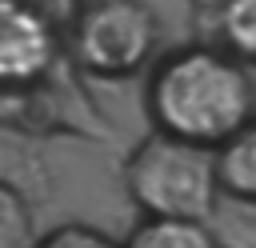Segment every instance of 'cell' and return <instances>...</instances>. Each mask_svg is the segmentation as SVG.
Returning <instances> with one entry per match:
<instances>
[{
    "label": "cell",
    "mask_w": 256,
    "mask_h": 248,
    "mask_svg": "<svg viewBox=\"0 0 256 248\" xmlns=\"http://www.w3.org/2000/svg\"><path fill=\"white\" fill-rule=\"evenodd\" d=\"M124 248H220L216 236L204 228V220L188 216H148Z\"/></svg>",
    "instance_id": "obj_6"
},
{
    "label": "cell",
    "mask_w": 256,
    "mask_h": 248,
    "mask_svg": "<svg viewBox=\"0 0 256 248\" xmlns=\"http://www.w3.org/2000/svg\"><path fill=\"white\" fill-rule=\"evenodd\" d=\"M56 64L52 20L32 0H0V80L4 88H32Z\"/></svg>",
    "instance_id": "obj_4"
},
{
    "label": "cell",
    "mask_w": 256,
    "mask_h": 248,
    "mask_svg": "<svg viewBox=\"0 0 256 248\" xmlns=\"http://www.w3.org/2000/svg\"><path fill=\"white\" fill-rule=\"evenodd\" d=\"M148 112L160 132L220 148L256 116V88L232 56L216 48H184L152 72Z\"/></svg>",
    "instance_id": "obj_1"
},
{
    "label": "cell",
    "mask_w": 256,
    "mask_h": 248,
    "mask_svg": "<svg viewBox=\"0 0 256 248\" xmlns=\"http://www.w3.org/2000/svg\"><path fill=\"white\" fill-rule=\"evenodd\" d=\"M124 188L148 216L208 220L216 196L224 192L216 172V148L156 128L132 148L124 164Z\"/></svg>",
    "instance_id": "obj_2"
},
{
    "label": "cell",
    "mask_w": 256,
    "mask_h": 248,
    "mask_svg": "<svg viewBox=\"0 0 256 248\" xmlns=\"http://www.w3.org/2000/svg\"><path fill=\"white\" fill-rule=\"evenodd\" d=\"M32 248H120V244H112L108 236H100L96 228H84V224H64V228H56V232H48L40 244H32Z\"/></svg>",
    "instance_id": "obj_9"
},
{
    "label": "cell",
    "mask_w": 256,
    "mask_h": 248,
    "mask_svg": "<svg viewBox=\"0 0 256 248\" xmlns=\"http://www.w3.org/2000/svg\"><path fill=\"white\" fill-rule=\"evenodd\" d=\"M220 32L240 56H256V0H224Z\"/></svg>",
    "instance_id": "obj_7"
},
{
    "label": "cell",
    "mask_w": 256,
    "mask_h": 248,
    "mask_svg": "<svg viewBox=\"0 0 256 248\" xmlns=\"http://www.w3.org/2000/svg\"><path fill=\"white\" fill-rule=\"evenodd\" d=\"M220 4H224V0H196V8H200V12H212V8H220Z\"/></svg>",
    "instance_id": "obj_10"
},
{
    "label": "cell",
    "mask_w": 256,
    "mask_h": 248,
    "mask_svg": "<svg viewBox=\"0 0 256 248\" xmlns=\"http://www.w3.org/2000/svg\"><path fill=\"white\" fill-rule=\"evenodd\" d=\"M156 40V16L140 0H92L72 24V56L104 80L140 72L152 60Z\"/></svg>",
    "instance_id": "obj_3"
},
{
    "label": "cell",
    "mask_w": 256,
    "mask_h": 248,
    "mask_svg": "<svg viewBox=\"0 0 256 248\" xmlns=\"http://www.w3.org/2000/svg\"><path fill=\"white\" fill-rule=\"evenodd\" d=\"M216 172L224 196L256 204V116L216 148Z\"/></svg>",
    "instance_id": "obj_5"
},
{
    "label": "cell",
    "mask_w": 256,
    "mask_h": 248,
    "mask_svg": "<svg viewBox=\"0 0 256 248\" xmlns=\"http://www.w3.org/2000/svg\"><path fill=\"white\" fill-rule=\"evenodd\" d=\"M0 248H32V212L16 188L0 192Z\"/></svg>",
    "instance_id": "obj_8"
}]
</instances>
